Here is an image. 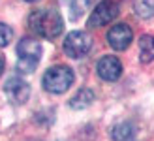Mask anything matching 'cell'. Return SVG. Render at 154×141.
Segmentation results:
<instances>
[{
	"instance_id": "9",
	"label": "cell",
	"mask_w": 154,
	"mask_h": 141,
	"mask_svg": "<svg viewBox=\"0 0 154 141\" xmlns=\"http://www.w3.org/2000/svg\"><path fill=\"white\" fill-rule=\"evenodd\" d=\"M113 141H132L135 137V126L132 122H120L111 130Z\"/></svg>"
},
{
	"instance_id": "10",
	"label": "cell",
	"mask_w": 154,
	"mask_h": 141,
	"mask_svg": "<svg viewBox=\"0 0 154 141\" xmlns=\"http://www.w3.org/2000/svg\"><path fill=\"white\" fill-rule=\"evenodd\" d=\"M94 102V92L90 89H81L75 96L70 100V107L72 109H85Z\"/></svg>"
},
{
	"instance_id": "3",
	"label": "cell",
	"mask_w": 154,
	"mask_h": 141,
	"mask_svg": "<svg viewBox=\"0 0 154 141\" xmlns=\"http://www.w3.org/2000/svg\"><path fill=\"white\" fill-rule=\"evenodd\" d=\"M42 83H43V89L47 90V92L62 94V92H66L68 89L72 87V83H73V72L68 66H62V64L53 66V68H49L47 72L43 74Z\"/></svg>"
},
{
	"instance_id": "13",
	"label": "cell",
	"mask_w": 154,
	"mask_h": 141,
	"mask_svg": "<svg viewBox=\"0 0 154 141\" xmlns=\"http://www.w3.org/2000/svg\"><path fill=\"white\" fill-rule=\"evenodd\" d=\"M135 11L139 17H152L154 15V0H137Z\"/></svg>"
},
{
	"instance_id": "1",
	"label": "cell",
	"mask_w": 154,
	"mask_h": 141,
	"mask_svg": "<svg viewBox=\"0 0 154 141\" xmlns=\"http://www.w3.org/2000/svg\"><path fill=\"white\" fill-rule=\"evenodd\" d=\"M28 27L32 28L34 34L45 38V40H55L62 32L64 21L57 10L43 8V10H34L28 15Z\"/></svg>"
},
{
	"instance_id": "7",
	"label": "cell",
	"mask_w": 154,
	"mask_h": 141,
	"mask_svg": "<svg viewBox=\"0 0 154 141\" xmlns=\"http://www.w3.org/2000/svg\"><path fill=\"white\" fill-rule=\"evenodd\" d=\"M4 92L13 104H25L30 96V87L26 81H23L21 77H11L4 85Z\"/></svg>"
},
{
	"instance_id": "8",
	"label": "cell",
	"mask_w": 154,
	"mask_h": 141,
	"mask_svg": "<svg viewBox=\"0 0 154 141\" xmlns=\"http://www.w3.org/2000/svg\"><path fill=\"white\" fill-rule=\"evenodd\" d=\"M122 74V64L117 57H103L98 62V75L103 81H117Z\"/></svg>"
},
{
	"instance_id": "12",
	"label": "cell",
	"mask_w": 154,
	"mask_h": 141,
	"mask_svg": "<svg viewBox=\"0 0 154 141\" xmlns=\"http://www.w3.org/2000/svg\"><path fill=\"white\" fill-rule=\"evenodd\" d=\"M92 4H94V0H72V4H70L72 19H79Z\"/></svg>"
},
{
	"instance_id": "16",
	"label": "cell",
	"mask_w": 154,
	"mask_h": 141,
	"mask_svg": "<svg viewBox=\"0 0 154 141\" xmlns=\"http://www.w3.org/2000/svg\"><path fill=\"white\" fill-rule=\"evenodd\" d=\"M25 2H30V4H34V2H40V0H25Z\"/></svg>"
},
{
	"instance_id": "2",
	"label": "cell",
	"mask_w": 154,
	"mask_h": 141,
	"mask_svg": "<svg viewBox=\"0 0 154 141\" xmlns=\"http://www.w3.org/2000/svg\"><path fill=\"white\" fill-rule=\"evenodd\" d=\"M17 70L21 74H32L42 58V45L32 38H23L17 45Z\"/></svg>"
},
{
	"instance_id": "11",
	"label": "cell",
	"mask_w": 154,
	"mask_h": 141,
	"mask_svg": "<svg viewBox=\"0 0 154 141\" xmlns=\"http://www.w3.org/2000/svg\"><path fill=\"white\" fill-rule=\"evenodd\" d=\"M139 55L141 62H152L154 60V38L145 34L139 40Z\"/></svg>"
},
{
	"instance_id": "4",
	"label": "cell",
	"mask_w": 154,
	"mask_h": 141,
	"mask_svg": "<svg viewBox=\"0 0 154 141\" xmlns=\"http://www.w3.org/2000/svg\"><path fill=\"white\" fill-rule=\"evenodd\" d=\"M90 47H92V38L88 32H83V30H73L64 40V53L72 58H81L83 55L90 51Z\"/></svg>"
},
{
	"instance_id": "5",
	"label": "cell",
	"mask_w": 154,
	"mask_h": 141,
	"mask_svg": "<svg viewBox=\"0 0 154 141\" xmlns=\"http://www.w3.org/2000/svg\"><path fill=\"white\" fill-rule=\"evenodd\" d=\"M119 15V4L113 2V0H102L94 10H92L88 23L87 25L90 28H96V27H103V25H109V23Z\"/></svg>"
},
{
	"instance_id": "6",
	"label": "cell",
	"mask_w": 154,
	"mask_h": 141,
	"mask_svg": "<svg viewBox=\"0 0 154 141\" xmlns=\"http://www.w3.org/2000/svg\"><path fill=\"white\" fill-rule=\"evenodd\" d=\"M132 28L124 23H119V25H115L109 28V32H107V42L109 45L113 47L115 51H124L128 49V45L132 43Z\"/></svg>"
},
{
	"instance_id": "14",
	"label": "cell",
	"mask_w": 154,
	"mask_h": 141,
	"mask_svg": "<svg viewBox=\"0 0 154 141\" xmlns=\"http://www.w3.org/2000/svg\"><path fill=\"white\" fill-rule=\"evenodd\" d=\"M11 38H13L11 28L8 25H4V23H0V47H6L11 42Z\"/></svg>"
},
{
	"instance_id": "15",
	"label": "cell",
	"mask_w": 154,
	"mask_h": 141,
	"mask_svg": "<svg viewBox=\"0 0 154 141\" xmlns=\"http://www.w3.org/2000/svg\"><path fill=\"white\" fill-rule=\"evenodd\" d=\"M2 72H4V58L0 57V74H2Z\"/></svg>"
}]
</instances>
